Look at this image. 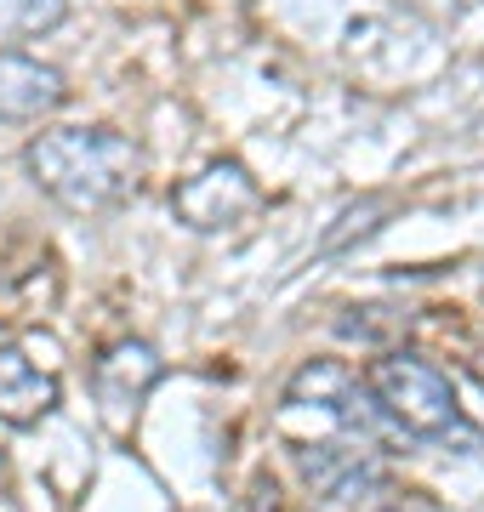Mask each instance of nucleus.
I'll return each instance as SVG.
<instances>
[{
    "label": "nucleus",
    "instance_id": "nucleus-4",
    "mask_svg": "<svg viewBox=\"0 0 484 512\" xmlns=\"http://www.w3.org/2000/svg\"><path fill=\"white\" fill-rule=\"evenodd\" d=\"M302 484L319 495V501H359V495H376L388 484V450L365 439H331V444H297L291 450Z\"/></svg>",
    "mask_w": 484,
    "mask_h": 512
},
{
    "label": "nucleus",
    "instance_id": "nucleus-7",
    "mask_svg": "<svg viewBox=\"0 0 484 512\" xmlns=\"http://www.w3.org/2000/svg\"><path fill=\"white\" fill-rule=\"evenodd\" d=\"M63 74L40 57L0 52V120H46L52 109H63Z\"/></svg>",
    "mask_w": 484,
    "mask_h": 512
},
{
    "label": "nucleus",
    "instance_id": "nucleus-9",
    "mask_svg": "<svg viewBox=\"0 0 484 512\" xmlns=\"http://www.w3.org/2000/svg\"><path fill=\"white\" fill-rule=\"evenodd\" d=\"M12 18H18L23 35H35V29H57V23H63V0H12Z\"/></svg>",
    "mask_w": 484,
    "mask_h": 512
},
{
    "label": "nucleus",
    "instance_id": "nucleus-2",
    "mask_svg": "<svg viewBox=\"0 0 484 512\" xmlns=\"http://www.w3.org/2000/svg\"><path fill=\"white\" fill-rule=\"evenodd\" d=\"M365 393H371V404L382 410V421H388L399 439H416V444H462V450H473L479 444V433L467 427L462 404H456V387H450V376L433 359H422V353L410 348H382L365 365Z\"/></svg>",
    "mask_w": 484,
    "mask_h": 512
},
{
    "label": "nucleus",
    "instance_id": "nucleus-3",
    "mask_svg": "<svg viewBox=\"0 0 484 512\" xmlns=\"http://www.w3.org/2000/svg\"><path fill=\"white\" fill-rule=\"evenodd\" d=\"M171 211L188 234H234L245 217L262 211V188L240 160H211L171 188Z\"/></svg>",
    "mask_w": 484,
    "mask_h": 512
},
{
    "label": "nucleus",
    "instance_id": "nucleus-6",
    "mask_svg": "<svg viewBox=\"0 0 484 512\" xmlns=\"http://www.w3.org/2000/svg\"><path fill=\"white\" fill-rule=\"evenodd\" d=\"M63 387L52 370H40L18 342H0V421L6 427H40L57 410Z\"/></svg>",
    "mask_w": 484,
    "mask_h": 512
},
{
    "label": "nucleus",
    "instance_id": "nucleus-5",
    "mask_svg": "<svg viewBox=\"0 0 484 512\" xmlns=\"http://www.w3.org/2000/svg\"><path fill=\"white\" fill-rule=\"evenodd\" d=\"M166 376L160 353L149 342H114L92 370V387H97V404L114 427H126V416H137V404L149 399V387Z\"/></svg>",
    "mask_w": 484,
    "mask_h": 512
},
{
    "label": "nucleus",
    "instance_id": "nucleus-1",
    "mask_svg": "<svg viewBox=\"0 0 484 512\" xmlns=\"http://www.w3.org/2000/svg\"><path fill=\"white\" fill-rule=\"evenodd\" d=\"M23 165L40 194H52L63 211H114L143 183V148L114 126H52L35 131L23 148Z\"/></svg>",
    "mask_w": 484,
    "mask_h": 512
},
{
    "label": "nucleus",
    "instance_id": "nucleus-8",
    "mask_svg": "<svg viewBox=\"0 0 484 512\" xmlns=\"http://www.w3.org/2000/svg\"><path fill=\"white\" fill-rule=\"evenodd\" d=\"M393 211V200L388 194H371V200H359V205H348V211H342V217H336V228H325V239H319V251H342V245H348V239H365V234H376V228H382V222L376 217H388Z\"/></svg>",
    "mask_w": 484,
    "mask_h": 512
},
{
    "label": "nucleus",
    "instance_id": "nucleus-10",
    "mask_svg": "<svg viewBox=\"0 0 484 512\" xmlns=\"http://www.w3.org/2000/svg\"><path fill=\"white\" fill-rule=\"evenodd\" d=\"M479 382H484V353H479Z\"/></svg>",
    "mask_w": 484,
    "mask_h": 512
}]
</instances>
